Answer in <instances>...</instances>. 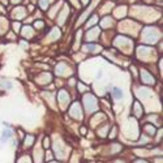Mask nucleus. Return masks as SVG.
<instances>
[{"label": "nucleus", "instance_id": "f257e3e1", "mask_svg": "<svg viewBox=\"0 0 163 163\" xmlns=\"http://www.w3.org/2000/svg\"><path fill=\"white\" fill-rule=\"evenodd\" d=\"M84 102H85V106L89 110V112H93L97 108V100H95V98H94L93 95H90V94H89V95H85Z\"/></svg>", "mask_w": 163, "mask_h": 163}, {"label": "nucleus", "instance_id": "f03ea898", "mask_svg": "<svg viewBox=\"0 0 163 163\" xmlns=\"http://www.w3.org/2000/svg\"><path fill=\"white\" fill-rule=\"evenodd\" d=\"M71 115L73 118H78V119L82 118L81 108H80V104L78 103H73V106H72V108H71Z\"/></svg>", "mask_w": 163, "mask_h": 163}, {"label": "nucleus", "instance_id": "7ed1b4c3", "mask_svg": "<svg viewBox=\"0 0 163 163\" xmlns=\"http://www.w3.org/2000/svg\"><path fill=\"white\" fill-rule=\"evenodd\" d=\"M98 34H99V30H98V29H94V30L88 31V35H86V37H88L89 41H94V39H97Z\"/></svg>", "mask_w": 163, "mask_h": 163}, {"label": "nucleus", "instance_id": "20e7f679", "mask_svg": "<svg viewBox=\"0 0 163 163\" xmlns=\"http://www.w3.org/2000/svg\"><path fill=\"white\" fill-rule=\"evenodd\" d=\"M13 136V132H12V130H10V129H5L4 130V132H3V137H1V142L3 144H4L5 142V141L7 140H8V138H10V137H12Z\"/></svg>", "mask_w": 163, "mask_h": 163}, {"label": "nucleus", "instance_id": "39448f33", "mask_svg": "<svg viewBox=\"0 0 163 163\" xmlns=\"http://www.w3.org/2000/svg\"><path fill=\"white\" fill-rule=\"evenodd\" d=\"M59 100H60L61 103H65V102L68 103V100H69V97H68V94L65 93V92H60V93H59Z\"/></svg>", "mask_w": 163, "mask_h": 163}, {"label": "nucleus", "instance_id": "423d86ee", "mask_svg": "<svg viewBox=\"0 0 163 163\" xmlns=\"http://www.w3.org/2000/svg\"><path fill=\"white\" fill-rule=\"evenodd\" d=\"M142 78L145 82H150V84H154V78L151 77V76L147 74L146 71H142Z\"/></svg>", "mask_w": 163, "mask_h": 163}, {"label": "nucleus", "instance_id": "0eeeda50", "mask_svg": "<svg viewBox=\"0 0 163 163\" xmlns=\"http://www.w3.org/2000/svg\"><path fill=\"white\" fill-rule=\"evenodd\" d=\"M85 48H86V51H89V52H98L100 47L93 46V45H88V46H85Z\"/></svg>", "mask_w": 163, "mask_h": 163}, {"label": "nucleus", "instance_id": "6e6552de", "mask_svg": "<svg viewBox=\"0 0 163 163\" xmlns=\"http://www.w3.org/2000/svg\"><path fill=\"white\" fill-rule=\"evenodd\" d=\"M114 97L116 98V99H120V98H123V92H121V89L115 88V89H114Z\"/></svg>", "mask_w": 163, "mask_h": 163}, {"label": "nucleus", "instance_id": "1a4fd4ad", "mask_svg": "<svg viewBox=\"0 0 163 163\" xmlns=\"http://www.w3.org/2000/svg\"><path fill=\"white\" fill-rule=\"evenodd\" d=\"M146 132L149 133L150 136H154V133H155V128H154V127H151V125H146Z\"/></svg>", "mask_w": 163, "mask_h": 163}, {"label": "nucleus", "instance_id": "9d476101", "mask_svg": "<svg viewBox=\"0 0 163 163\" xmlns=\"http://www.w3.org/2000/svg\"><path fill=\"white\" fill-rule=\"evenodd\" d=\"M33 140H34L33 136H26V144H25V146H30L33 144Z\"/></svg>", "mask_w": 163, "mask_h": 163}, {"label": "nucleus", "instance_id": "9b49d317", "mask_svg": "<svg viewBox=\"0 0 163 163\" xmlns=\"http://www.w3.org/2000/svg\"><path fill=\"white\" fill-rule=\"evenodd\" d=\"M1 86H4L5 89H10L12 88V84H10V82H7V81H1Z\"/></svg>", "mask_w": 163, "mask_h": 163}, {"label": "nucleus", "instance_id": "f8f14e48", "mask_svg": "<svg viewBox=\"0 0 163 163\" xmlns=\"http://www.w3.org/2000/svg\"><path fill=\"white\" fill-rule=\"evenodd\" d=\"M35 26H37L38 29H41V28L43 26V22H42V21H38V22H37V24H35Z\"/></svg>", "mask_w": 163, "mask_h": 163}, {"label": "nucleus", "instance_id": "ddd939ff", "mask_svg": "<svg viewBox=\"0 0 163 163\" xmlns=\"http://www.w3.org/2000/svg\"><path fill=\"white\" fill-rule=\"evenodd\" d=\"M95 21H97V19H92V20H90V21H89L88 26H90V25H92V24H94V22H95Z\"/></svg>", "mask_w": 163, "mask_h": 163}, {"label": "nucleus", "instance_id": "4468645a", "mask_svg": "<svg viewBox=\"0 0 163 163\" xmlns=\"http://www.w3.org/2000/svg\"><path fill=\"white\" fill-rule=\"evenodd\" d=\"M43 145H45L46 147H48V138H45V144H43Z\"/></svg>", "mask_w": 163, "mask_h": 163}, {"label": "nucleus", "instance_id": "2eb2a0df", "mask_svg": "<svg viewBox=\"0 0 163 163\" xmlns=\"http://www.w3.org/2000/svg\"><path fill=\"white\" fill-rule=\"evenodd\" d=\"M136 163H146V162H144V161H138V162H136Z\"/></svg>", "mask_w": 163, "mask_h": 163}, {"label": "nucleus", "instance_id": "dca6fc26", "mask_svg": "<svg viewBox=\"0 0 163 163\" xmlns=\"http://www.w3.org/2000/svg\"><path fill=\"white\" fill-rule=\"evenodd\" d=\"M51 163H56V162H51Z\"/></svg>", "mask_w": 163, "mask_h": 163}]
</instances>
